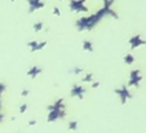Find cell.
<instances>
[{
    "label": "cell",
    "instance_id": "cell-2",
    "mask_svg": "<svg viewBox=\"0 0 146 133\" xmlns=\"http://www.w3.org/2000/svg\"><path fill=\"white\" fill-rule=\"evenodd\" d=\"M19 110H21V112H23V111H25V110H26V105L21 106V109H19Z\"/></svg>",
    "mask_w": 146,
    "mask_h": 133
},
{
    "label": "cell",
    "instance_id": "cell-1",
    "mask_svg": "<svg viewBox=\"0 0 146 133\" xmlns=\"http://www.w3.org/2000/svg\"><path fill=\"white\" fill-rule=\"evenodd\" d=\"M69 128H70V129H75V128H76V123H75V122H72V123H70V125H69Z\"/></svg>",
    "mask_w": 146,
    "mask_h": 133
}]
</instances>
